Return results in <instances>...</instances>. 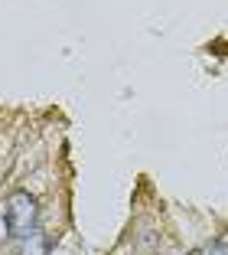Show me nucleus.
Returning <instances> with one entry per match:
<instances>
[{
  "label": "nucleus",
  "mask_w": 228,
  "mask_h": 255,
  "mask_svg": "<svg viewBox=\"0 0 228 255\" xmlns=\"http://www.w3.org/2000/svg\"><path fill=\"white\" fill-rule=\"evenodd\" d=\"M36 219H39V206L30 193H23L16 190L13 196L7 200V223H10V236L23 239V236H30L36 229Z\"/></svg>",
  "instance_id": "obj_1"
},
{
  "label": "nucleus",
  "mask_w": 228,
  "mask_h": 255,
  "mask_svg": "<svg viewBox=\"0 0 228 255\" xmlns=\"http://www.w3.org/2000/svg\"><path fill=\"white\" fill-rule=\"evenodd\" d=\"M16 255H49V239H46L39 229H33L30 236L20 239V252Z\"/></svg>",
  "instance_id": "obj_2"
},
{
  "label": "nucleus",
  "mask_w": 228,
  "mask_h": 255,
  "mask_svg": "<svg viewBox=\"0 0 228 255\" xmlns=\"http://www.w3.org/2000/svg\"><path fill=\"white\" fill-rule=\"evenodd\" d=\"M3 236H10V223H7V216L0 213V239H3Z\"/></svg>",
  "instance_id": "obj_3"
}]
</instances>
